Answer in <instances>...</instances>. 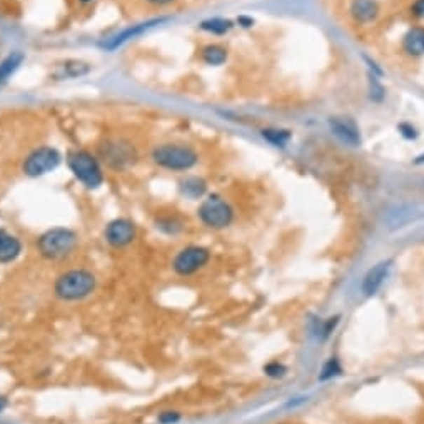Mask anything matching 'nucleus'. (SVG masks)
Listing matches in <instances>:
<instances>
[{
  "label": "nucleus",
  "instance_id": "nucleus-1",
  "mask_svg": "<svg viewBox=\"0 0 424 424\" xmlns=\"http://www.w3.org/2000/svg\"><path fill=\"white\" fill-rule=\"evenodd\" d=\"M95 276L84 269H74L59 276L55 281V296L62 301H81L95 289Z\"/></svg>",
  "mask_w": 424,
  "mask_h": 424
},
{
  "label": "nucleus",
  "instance_id": "nucleus-2",
  "mask_svg": "<svg viewBox=\"0 0 424 424\" xmlns=\"http://www.w3.org/2000/svg\"><path fill=\"white\" fill-rule=\"evenodd\" d=\"M152 159L159 167L167 170H177V172H184L194 167L199 163L198 152L191 146L186 144H163V146L156 147L152 152Z\"/></svg>",
  "mask_w": 424,
  "mask_h": 424
},
{
  "label": "nucleus",
  "instance_id": "nucleus-3",
  "mask_svg": "<svg viewBox=\"0 0 424 424\" xmlns=\"http://www.w3.org/2000/svg\"><path fill=\"white\" fill-rule=\"evenodd\" d=\"M39 252L46 257V259H62L72 254V251L77 246V235L71 229H64V227H55V229L47 231L46 234L41 235L37 242Z\"/></svg>",
  "mask_w": 424,
  "mask_h": 424
},
{
  "label": "nucleus",
  "instance_id": "nucleus-4",
  "mask_svg": "<svg viewBox=\"0 0 424 424\" xmlns=\"http://www.w3.org/2000/svg\"><path fill=\"white\" fill-rule=\"evenodd\" d=\"M198 216L205 227L214 231H221L233 224L234 209L231 207V204L226 199L219 198V196H209L200 204Z\"/></svg>",
  "mask_w": 424,
  "mask_h": 424
},
{
  "label": "nucleus",
  "instance_id": "nucleus-5",
  "mask_svg": "<svg viewBox=\"0 0 424 424\" xmlns=\"http://www.w3.org/2000/svg\"><path fill=\"white\" fill-rule=\"evenodd\" d=\"M69 167L74 176L89 189H95L104 182L102 170H100L97 160L84 151H76L69 154Z\"/></svg>",
  "mask_w": 424,
  "mask_h": 424
},
{
  "label": "nucleus",
  "instance_id": "nucleus-6",
  "mask_svg": "<svg viewBox=\"0 0 424 424\" xmlns=\"http://www.w3.org/2000/svg\"><path fill=\"white\" fill-rule=\"evenodd\" d=\"M211 261V251L203 246H189L179 251L172 261V269L179 276H192Z\"/></svg>",
  "mask_w": 424,
  "mask_h": 424
},
{
  "label": "nucleus",
  "instance_id": "nucleus-7",
  "mask_svg": "<svg viewBox=\"0 0 424 424\" xmlns=\"http://www.w3.org/2000/svg\"><path fill=\"white\" fill-rule=\"evenodd\" d=\"M60 164V154L52 147H42L34 151L24 164V172L30 177H39L52 172Z\"/></svg>",
  "mask_w": 424,
  "mask_h": 424
},
{
  "label": "nucleus",
  "instance_id": "nucleus-8",
  "mask_svg": "<svg viewBox=\"0 0 424 424\" xmlns=\"http://www.w3.org/2000/svg\"><path fill=\"white\" fill-rule=\"evenodd\" d=\"M135 239V226L128 219H116L106 227V240L114 247L129 246Z\"/></svg>",
  "mask_w": 424,
  "mask_h": 424
},
{
  "label": "nucleus",
  "instance_id": "nucleus-9",
  "mask_svg": "<svg viewBox=\"0 0 424 424\" xmlns=\"http://www.w3.org/2000/svg\"><path fill=\"white\" fill-rule=\"evenodd\" d=\"M329 128L332 130V134L343 141L348 146L357 147L361 144V134L360 129L356 128L353 121L344 119V117H332L329 121Z\"/></svg>",
  "mask_w": 424,
  "mask_h": 424
},
{
  "label": "nucleus",
  "instance_id": "nucleus-10",
  "mask_svg": "<svg viewBox=\"0 0 424 424\" xmlns=\"http://www.w3.org/2000/svg\"><path fill=\"white\" fill-rule=\"evenodd\" d=\"M389 269H391V261H383L368 271L361 284V291L364 292V296H374L381 289L384 281L389 276Z\"/></svg>",
  "mask_w": 424,
  "mask_h": 424
},
{
  "label": "nucleus",
  "instance_id": "nucleus-11",
  "mask_svg": "<svg viewBox=\"0 0 424 424\" xmlns=\"http://www.w3.org/2000/svg\"><path fill=\"white\" fill-rule=\"evenodd\" d=\"M379 12V4L376 0H353L351 6H349V15L356 24L368 25L371 22L378 19Z\"/></svg>",
  "mask_w": 424,
  "mask_h": 424
},
{
  "label": "nucleus",
  "instance_id": "nucleus-12",
  "mask_svg": "<svg viewBox=\"0 0 424 424\" xmlns=\"http://www.w3.org/2000/svg\"><path fill=\"white\" fill-rule=\"evenodd\" d=\"M401 49L409 57L424 55V27L423 25H414L403 36L401 41Z\"/></svg>",
  "mask_w": 424,
  "mask_h": 424
},
{
  "label": "nucleus",
  "instance_id": "nucleus-13",
  "mask_svg": "<svg viewBox=\"0 0 424 424\" xmlns=\"http://www.w3.org/2000/svg\"><path fill=\"white\" fill-rule=\"evenodd\" d=\"M22 252V244L15 235L8 234L7 231L0 229V262L7 264V262L15 261Z\"/></svg>",
  "mask_w": 424,
  "mask_h": 424
},
{
  "label": "nucleus",
  "instance_id": "nucleus-14",
  "mask_svg": "<svg viewBox=\"0 0 424 424\" xmlns=\"http://www.w3.org/2000/svg\"><path fill=\"white\" fill-rule=\"evenodd\" d=\"M200 57H203L205 64L221 65L226 62L227 50L222 46H217V43H209V46H205L204 49L200 50Z\"/></svg>",
  "mask_w": 424,
  "mask_h": 424
},
{
  "label": "nucleus",
  "instance_id": "nucleus-15",
  "mask_svg": "<svg viewBox=\"0 0 424 424\" xmlns=\"http://www.w3.org/2000/svg\"><path fill=\"white\" fill-rule=\"evenodd\" d=\"M205 189H207V186H205V182L199 177H189V179H186V181L181 182L182 194L187 196V198H191V199L203 198Z\"/></svg>",
  "mask_w": 424,
  "mask_h": 424
},
{
  "label": "nucleus",
  "instance_id": "nucleus-16",
  "mask_svg": "<svg viewBox=\"0 0 424 424\" xmlns=\"http://www.w3.org/2000/svg\"><path fill=\"white\" fill-rule=\"evenodd\" d=\"M200 29L205 30V32H209V34H216V36H222V34L229 32V30L233 29V22L226 20V19H219V17H216V19L204 20L203 24H200Z\"/></svg>",
  "mask_w": 424,
  "mask_h": 424
},
{
  "label": "nucleus",
  "instance_id": "nucleus-17",
  "mask_svg": "<svg viewBox=\"0 0 424 424\" xmlns=\"http://www.w3.org/2000/svg\"><path fill=\"white\" fill-rule=\"evenodd\" d=\"M262 137L273 144V146L284 147L287 142H289L291 132L289 130H282V129H264L262 130Z\"/></svg>",
  "mask_w": 424,
  "mask_h": 424
},
{
  "label": "nucleus",
  "instance_id": "nucleus-18",
  "mask_svg": "<svg viewBox=\"0 0 424 424\" xmlns=\"http://www.w3.org/2000/svg\"><path fill=\"white\" fill-rule=\"evenodd\" d=\"M343 374V368H341V362L338 361V357H331L329 361L322 366L321 374H319V379L321 381H327V379L336 378V376Z\"/></svg>",
  "mask_w": 424,
  "mask_h": 424
},
{
  "label": "nucleus",
  "instance_id": "nucleus-19",
  "mask_svg": "<svg viewBox=\"0 0 424 424\" xmlns=\"http://www.w3.org/2000/svg\"><path fill=\"white\" fill-rule=\"evenodd\" d=\"M22 62V55L20 54H14L11 57H7L2 64H0V82L6 81V78L11 76L12 72L19 67Z\"/></svg>",
  "mask_w": 424,
  "mask_h": 424
},
{
  "label": "nucleus",
  "instance_id": "nucleus-20",
  "mask_svg": "<svg viewBox=\"0 0 424 424\" xmlns=\"http://www.w3.org/2000/svg\"><path fill=\"white\" fill-rule=\"evenodd\" d=\"M264 374L269 376V378H274V379L284 378V376L287 374V366L282 364V362H279V361H271L264 366Z\"/></svg>",
  "mask_w": 424,
  "mask_h": 424
},
{
  "label": "nucleus",
  "instance_id": "nucleus-21",
  "mask_svg": "<svg viewBox=\"0 0 424 424\" xmlns=\"http://www.w3.org/2000/svg\"><path fill=\"white\" fill-rule=\"evenodd\" d=\"M157 227H160V229H164V231H167V233H170V234H174V233H177V231H181L182 229V224L179 221H176V219H163L160 222H157Z\"/></svg>",
  "mask_w": 424,
  "mask_h": 424
},
{
  "label": "nucleus",
  "instance_id": "nucleus-22",
  "mask_svg": "<svg viewBox=\"0 0 424 424\" xmlns=\"http://www.w3.org/2000/svg\"><path fill=\"white\" fill-rule=\"evenodd\" d=\"M409 14L414 19L424 20V0H413V4L409 6Z\"/></svg>",
  "mask_w": 424,
  "mask_h": 424
},
{
  "label": "nucleus",
  "instance_id": "nucleus-23",
  "mask_svg": "<svg viewBox=\"0 0 424 424\" xmlns=\"http://www.w3.org/2000/svg\"><path fill=\"white\" fill-rule=\"evenodd\" d=\"M179 419H181V414L176 413V411H164V413L159 416V423L160 424H176Z\"/></svg>",
  "mask_w": 424,
  "mask_h": 424
},
{
  "label": "nucleus",
  "instance_id": "nucleus-24",
  "mask_svg": "<svg viewBox=\"0 0 424 424\" xmlns=\"http://www.w3.org/2000/svg\"><path fill=\"white\" fill-rule=\"evenodd\" d=\"M397 129H399V132L403 134L406 139H416V135H418V134H416V129H414L413 125H409V124H401Z\"/></svg>",
  "mask_w": 424,
  "mask_h": 424
},
{
  "label": "nucleus",
  "instance_id": "nucleus-25",
  "mask_svg": "<svg viewBox=\"0 0 424 424\" xmlns=\"http://www.w3.org/2000/svg\"><path fill=\"white\" fill-rule=\"evenodd\" d=\"M239 24H242V27H251V25L254 24V20H252V19H247V17H240V19H239Z\"/></svg>",
  "mask_w": 424,
  "mask_h": 424
},
{
  "label": "nucleus",
  "instance_id": "nucleus-26",
  "mask_svg": "<svg viewBox=\"0 0 424 424\" xmlns=\"http://www.w3.org/2000/svg\"><path fill=\"white\" fill-rule=\"evenodd\" d=\"M149 4H154V6H167V4H172L174 0H147Z\"/></svg>",
  "mask_w": 424,
  "mask_h": 424
},
{
  "label": "nucleus",
  "instance_id": "nucleus-27",
  "mask_svg": "<svg viewBox=\"0 0 424 424\" xmlns=\"http://www.w3.org/2000/svg\"><path fill=\"white\" fill-rule=\"evenodd\" d=\"M6 399H4V397H0V413H2V409L6 408Z\"/></svg>",
  "mask_w": 424,
  "mask_h": 424
},
{
  "label": "nucleus",
  "instance_id": "nucleus-28",
  "mask_svg": "<svg viewBox=\"0 0 424 424\" xmlns=\"http://www.w3.org/2000/svg\"><path fill=\"white\" fill-rule=\"evenodd\" d=\"M421 160H424V156L421 157ZM421 160H418V163H421Z\"/></svg>",
  "mask_w": 424,
  "mask_h": 424
},
{
  "label": "nucleus",
  "instance_id": "nucleus-29",
  "mask_svg": "<svg viewBox=\"0 0 424 424\" xmlns=\"http://www.w3.org/2000/svg\"><path fill=\"white\" fill-rule=\"evenodd\" d=\"M82 2H89V0H82Z\"/></svg>",
  "mask_w": 424,
  "mask_h": 424
}]
</instances>
